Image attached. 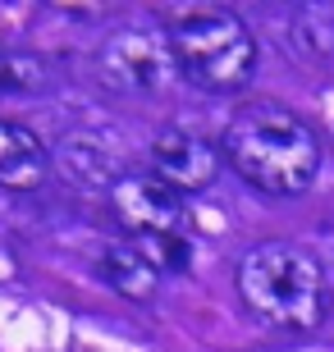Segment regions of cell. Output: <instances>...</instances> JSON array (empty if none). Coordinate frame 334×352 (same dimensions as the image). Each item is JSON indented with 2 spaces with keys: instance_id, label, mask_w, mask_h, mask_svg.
Returning <instances> with one entry per match:
<instances>
[{
  "instance_id": "6da1fadb",
  "label": "cell",
  "mask_w": 334,
  "mask_h": 352,
  "mask_svg": "<svg viewBox=\"0 0 334 352\" xmlns=\"http://www.w3.org/2000/svg\"><path fill=\"white\" fill-rule=\"evenodd\" d=\"M229 170L266 197H302L321 174V138L280 101H252L220 138Z\"/></svg>"
},
{
  "instance_id": "7a4b0ae2",
  "label": "cell",
  "mask_w": 334,
  "mask_h": 352,
  "mask_svg": "<svg viewBox=\"0 0 334 352\" xmlns=\"http://www.w3.org/2000/svg\"><path fill=\"white\" fill-rule=\"evenodd\" d=\"M233 284H238L243 307L270 329H293V334H302V329H316L325 320V311H330L321 261L307 248L284 243V238L257 243L238 261Z\"/></svg>"
},
{
  "instance_id": "3957f363",
  "label": "cell",
  "mask_w": 334,
  "mask_h": 352,
  "mask_svg": "<svg viewBox=\"0 0 334 352\" xmlns=\"http://www.w3.org/2000/svg\"><path fill=\"white\" fill-rule=\"evenodd\" d=\"M169 46H174L179 78H188L202 91H216V96L243 91L257 69V37L233 10H216V5L174 14Z\"/></svg>"
},
{
  "instance_id": "277c9868",
  "label": "cell",
  "mask_w": 334,
  "mask_h": 352,
  "mask_svg": "<svg viewBox=\"0 0 334 352\" xmlns=\"http://www.w3.org/2000/svg\"><path fill=\"white\" fill-rule=\"evenodd\" d=\"M174 46L169 28L156 23H124L96 46V78L119 96H156L174 82Z\"/></svg>"
},
{
  "instance_id": "5b68a950",
  "label": "cell",
  "mask_w": 334,
  "mask_h": 352,
  "mask_svg": "<svg viewBox=\"0 0 334 352\" xmlns=\"http://www.w3.org/2000/svg\"><path fill=\"white\" fill-rule=\"evenodd\" d=\"M110 206L133 238H174L188 224L183 192H174L156 174H119V183L110 188Z\"/></svg>"
},
{
  "instance_id": "8992f818",
  "label": "cell",
  "mask_w": 334,
  "mask_h": 352,
  "mask_svg": "<svg viewBox=\"0 0 334 352\" xmlns=\"http://www.w3.org/2000/svg\"><path fill=\"white\" fill-rule=\"evenodd\" d=\"M220 160H225V151L220 146H211L206 138H197V133H160L152 142V174L160 183H169L174 192H206L211 183H216L220 174Z\"/></svg>"
},
{
  "instance_id": "52a82bcc",
  "label": "cell",
  "mask_w": 334,
  "mask_h": 352,
  "mask_svg": "<svg viewBox=\"0 0 334 352\" xmlns=\"http://www.w3.org/2000/svg\"><path fill=\"white\" fill-rule=\"evenodd\" d=\"M51 174V156L32 129L0 119V188L10 192H37Z\"/></svg>"
},
{
  "instance_id": "ba28073f",
  "label": "cell",
  "mask_w": 334,
  "mask_h": 352,
  "mask_svg": "<svg viewBox=\"0 0 334 352\" xmlns=\"http://www.w3.org/2000/svg\"><path fill=\"white\" fill-rule=\"evenodd\" d=\"M101 279L115 288L119 298L129 302H147L160 284V265L147 256L138 238H115V243H105L101 252Z\"/></svg>"
},
{
  "instance_id": "9c48e42d",
  "label": "cell",
  "mask_w": 334,
  "mask_h": 352,
  "mask_svg": "<svg viewBox=\"0 0 334 352\" xmlns=\"http://www.w3.org/2000/svg\"><path fill=\"white\" fill-rule=\"evenodd\" d=\"M55 78V60L41 51H0V96H41Z\"/></svg>"
},
{
  "instance_id": "30bf717a",
  "label": "cell",
  "mask_w": 334,
  "mask_h": 352,
  "mask_svg": "<svg viewBox=\"0 0 334 352\" xmlns=\"http://www.w3.org/2000/svg\"><path fill=\"white\" fill-rule=\"evenodd\" d=\"M60 165L69 170L74 183H92V188H101L105 197H110V188L119 183V170L105 160V151L92 142V138H69V142H60Z\"/></svg>"
},
{
  "instance_id": "8fae6325",
  "label": "cell",
  "mask_w": 334,
  "mask_h": 352,
  "mask_svg": "<svg viewBox=\"0 0 334 352\" xmlns=\"http://www.w3.org/2000/svg\"><path fill=\"white\" fill-rule=\"evenodd\" d=\"M293 32H298V46L307 55H330L334 51V10H325V5L298 10Z\"/></svg>"
}]
</instances>
